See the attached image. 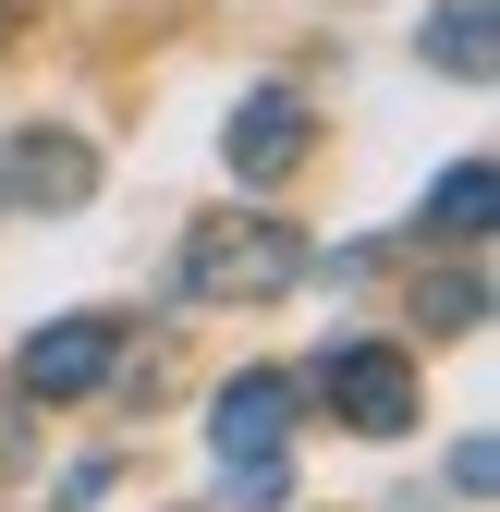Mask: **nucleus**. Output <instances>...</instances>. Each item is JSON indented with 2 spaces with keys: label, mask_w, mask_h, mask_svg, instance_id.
<instances>
[{
  "label": "nucleus",
  "mask_w": 500,
  "mask_h": 512,
  "mask_svg": "<svg viewBox=\"0 0 500 512\" xmlns=\"http://www.w3.org/2000/svg\"><path fill=\"white\" fill-rule=\"evenodd\" d=\"M293 269H305V256H293L281 220H208L196 256H183V293H196V305H220V293H281Z\"/></svg>",
  "instance_id": "nucleus-1"
},
{
  "label": "nucleus",
  "mask_w": 500,
  "mask_h": 512,
  "mask_svg": "<svg viewBox=\"0 0 500 512\" xmlns=\"http://www.w3.org/2000/svg\"><path fill=\"white\" fill-rule=\"evenodd\" d=\"M318 391H330V415H342L354 439H403V427H415V366H403L391 342H342V354L318 366Z\"/></svg>",
  "instance_id": "nucleus-2"
},
{
  "label": "nucleus",
  "mask_w": 500,
  "mask_h": 512,
  "mask_svg": "<svg viewBox=\"0 0 500 512\" xmlns=\"http://www.w3.org/2000/svg\"><path fill=\"white\" fill-rule=\"evenodd\" d=\"M110 366H122V317H61V330H37V342H25V366H13V378H25L37 403H86Z\"/></svg>",
  "instance_id": "nucleus-3"
},
{
  "label": "nucleus",
  "mask_w": 500,
  "mask_h": 512,
  "mask_svg": "<svg viewBox=\"0 0 500 512\" xmlns=\"http://www.w3.org/2000/svg\"><path fill=\"white\" fill-rule=\"evenodd\" d=\"M305 147H318V122H305L281 86H269V98H244V110H232V135H220V159H232L244 183H281Z\"/></svg>",
  "instance_id": "nucleus-4"
},
{
  "label": "nucleus",
  "mask_w": 500,
  "mask_h": 512,
  "mask_svg": "<svg viewBox=\"0 0 500 512\" xmlns=\"http://www.w3.org/2000/svg\"><path fill=\"white\" fill-rule=\"evenodd\" d=\"M0 183H13L25 208H74L86 183H98V159H86L74 135H13V159H0Z\"/></svg>",
  "instance_id": "nucleus-5"
},
{
  "label": "nucleus",
  "mask_w": 500,
  "mask_h": 512,
  "mask_svg": "<svg viewBox=\"0 0 500 512\" xmlns=\"http://www.w3.org/2000/svg\"><path fill=\"white\" fill-rule=\"evenodd\" d=\"M281 415H293V378H232L220 391V415H208V439L244 464V452H281Z\"/></svg>",
  "instance_id": "nucleus-6"
},
{
  "label": "nucleus",
  "mask_w": 500,
  "mask_h": 512,
  "mask_svg": "<svg viewBox=\"0 0 500 512\" xmlns=\"http://www.w3.org/2000/svg\"><path fill=\"white\" fill-rule=\"evenodd\" d=\"M427 61L464 86H488V0H452V13H427Z\"/></svg>",
  "instance_id": "nucleus-7"
},
{
  "label": "nucleus",
  "mask_w": 500,
  "mask_h": 512,
  "mask_svg": "<svg viewBox=\"0 0 500 512\" xmlns=\"http://www.w3.org/2000/svg\"><path fill=\"white\" fill-rule=\"evenodd\" d=\"M488 196H500L488 159H452V171H440V196H427V220H440V232H488Z\"/></svg>",
  "instance_id": "nucleus-8"
},
{
  "label": "nucleus",
  "mask_w": 500,
  "mask_h": 512,
  "mask_svg": "<svg viewBox=\"0 0 500 512\" xmlns=\"http://www.w3.org/2000/svg\"><path fill=\"white\" fill-rule=\"evenodd\" d=\"M427 330H476V317H488V281H427Z\"/></svg>",
  "instance_id": "nucleus-9"
}]
</instances>
